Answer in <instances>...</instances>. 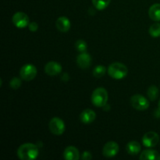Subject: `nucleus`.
Returning <instances> with one entry per match:
<instances>
[{
    "label": "nucleus",
    "mask_w": 160,
    "mask_h": 160,
    "mask_svg": "<svg viewBox=\"0 0 160 160\" xmlns=\"http://www.w3.org/2000/svg\"><path fill=\"white\" fill-rule=\"evenodd\" d=\"M148 16L154 21H160V4H153L148 9Z\"/></svg>",
    "instance_id": "obj_16"
},
{
    "label": "nucleus",
    "mask_w": 160,
    "mask_h": 160,
    "mask_svg": "<svg viewBox=\"0 0 160 160\" xmlns=\"http://www.w3.org/2000/svg\"><path fill=\"white\" fill-rule=\"evenodd\" d=\"M95 117H96V114L91 109H84L80 116L81 121L84 123V124H88V123H92L95 120Z\"/></svg>",
    "instance_id": "obj_13"
},
{
    "label": "nucleus",
    "mask_w": 160,
    "mask_h": 160,
    "mask_svg": "<svg viewBox=\"0 0 160 160\" xmlns=\"http://www.w3.org/2000/svg\"><path fill=\"white\" fill-rule=\"evenodd\" d=\"M159 141V137L157 133L154 131H149L145 134L142 138V143L147 148H152L158 144Z\"/></svg>",
    "instance_id": "obj_8"
},
{
    "label": "nucleus",
    "mask_w": 160,
    "mask_h": 160,
    "mask_svg": "<svg viewBox=\"0 0 160 160\" xmlns=\"http://www.w3.org/2000/svg\"><path fill=\"white\" fill-rule=\"evenodd\" d=\"M126 149L128 154L135 156V155L138 154L140 152L142 147H141V145L138 142H136V141H132V142H130L129 143H128Z\"/></svg>",
    "instance_id": "obj_17"
},
{
    "label": "nucleus",
    "mask_w": 160,
    "mask_h": 160,
    "mask_svg": "<svg viewBox=\"0 0 160 160\" xmlns=\"http://www.w3.org/2000/svg\"><path fill=\"white\" fill-rule=\"evenodd\" d=\"M92 154H91V152H84V153L82 154V156H81V159H84V160H89V159H92Z\"/></svg>",
    "instance_id": "obj_25"
},
{
    "label": "nucleus",
    "mask_w": 160,
    "mask_h": 160,
    "mask_svg": "<svg viewBox=\"0 0 160 160\" xmlns=\"http://www.w3.org/2000/svg\"><path fill=\"white\" fill-rule=\"evenodd\" d=\"M28 27H29L30 31H33V32L37 31L38 28V23L36 22H31V23H29Z\"/></svg>",
    "instance_id": "obj_24"
},
{
    "label": "nucleus",
    "mask_w": 160,
    "mask_h": 160,
    "mask_svg": "<svg viewBox=\"0 0 160 160\" xmlns=\"http://www.w3.org/2000/svg\"><path fill=\"white\" fill-rule=\"evenodd\" d=\"M108 101L107 91L103 88H98L92 95V102L97 107H103Z\"/></svg>",
    "instance_id": "obj_3"
},
{
    "label": "nucleus",
    "mask_w": 160,
    "mask_h": 160,
    "mask_svg": "<svg viewBox=\"0 0 160 160\" xmlns=\"http://www.w3.org/2000/svg\"><path fill=\"white\" fill-rule=\"evenodd\" d=\"M141 160H160V155L156 150L146 149L142 152L140 156Z\"/></svg>",
    "instance_id": "obj_15"
},
{
    "label": "nucleus",
    "mask_w": 160,
    "mask_h": 160,
    "mask_svg": "<svg viewBox=\"0 0 160 160\" xmlns=\"http://www.w3.org/2000/svg\"><path fill=\"white\" fill-rule=\"evenodd\" d=\"M119 152V145L115 142H109L104 145L102 149L103 156L111 158L115 156Z\"/></svg>",
    "instance_id": "obj_9"
},
{
    "label": "nucleus",
    "mask_w": 160,
    "mask_h": 160,
    "mask_svg": "<svg viewBox=\"0 0 160 160\" xmlns=\"http://www.w3.org/2000/svg\"><path fill=\"white\" fill-rule=\"evenodd\" d=\"M111 0H92V4L98 10H103L108 7Z\"/></svg>",
    "instance_id": "obj_18"
},
{
    "label": "nucleus",
    "mask_w": 160,
    "mask_h": 160,
    "mask_svg": "<svg viewBox=\"0 0 160 160\" xmlns=\"http://www.w3.org/2000/svg\"><path fill=\"white\" fill-rule=\"evenodd\" d=\"M56 26L61 32H67L70 28V21L66 17H60L56 20Z\"/></svg>",
    "instance_id": "obj_14"
},
{
    "label": "nucleus",
    "mask_w": 160,
    "mask_h": 160,
    "mask_svg": "<svg viewBox=\"0 0 160 160\" xmlns=\"http://www.w3.org/2000/svg\"><path fill=\"white\" fill-rule=\"evenodd\" d=\"M49 130L55 135H61L65 131V123L63 120L58 117H53L49 122Z\"/></svg>",
    "instance_id": "obj_4"
},
{
    "label": "nucleus",
    "mask_w": 160,
    "mask_h": 160,
    "mask_svg": "<svg viewBox=\"0 0 160 160\" xmlns=\"http://www.w3.org/2000/svg\"><path fill=\"white\" fill-rule=\"evenodd\" d=\"M63 157L67 160H78L80 159L79 151L76 147L68 146L64 150Z\"/></svg>",
    "instance_id": "obj_12"
},
{
    "label": "nucleus",
    "mask_w": 160,
    "mask_h": 160,
    "mask_svg": "<svg viewBox=\"0 0 160 160\" xmlns=\"http://www.w3.org/2000/svg\"><path fill=\"white\" fill-rule=\"evenodd\" d=\"M20 75L24 81H32L37 76V68L32 64H26L20 69Z\"/></svg>",
    "instance_id": "obj_6"
},
{
    "label": "nucleus",
    "mask_w": 160,
    "mask_h": 160,
    "mask_svg": "<svg viewBox=\"0 0 160 160\" xmlns=\"http://www.w3.org/2000/svg\"><path fill=\"white\" fill-rule=\"evenodd\" d=\"M77 63L82 69L88 68L92 63V58L88 53L82 52L77 57Z\"/></svg>",
    "instance_id": "obj_11"
},
{
    "label": "nucleus",
    "mask_w": 160,
    "mask_h": 160,
    "mask_svg": "<svg viewBox=\"0 0 160 160\" xmlns=\"http://www.w3.org/2000/svg\"><path fill=\"white\" fill-rule=\"evenodd\" d=\"M12 23L18 28H24L30 23L29 17L26 13L22 12H17L12 18Z\"/></svg>",
    "instance_id": "obj_7"
},
{
    "label": "nucleus",
    "mask_w": 160,
    "mask_h": 160,
    "mask_svg": "<svg viewBox=\"0 0 160 160\" xmlns=\"http://www.w3.org/2000/svg\"><path fill=\"white\" fill-rule=\"evenodd\" d=\"M38 156V148L34 144H23L20 145L17 149V156L22 160L35 159Z\"/></svg>",
    "instance_id": "obj_1"
},
{
    "label": "nucleus",
    "mask_w": 160,
    "mask_h": 160,
    "mask_svg": "<svg viewBox=\"0 0 160 160\" xmlns=\"http://www.w3.org/2000/svg\"><path fill=\"white\" fill-rule=\"evenodd\" d=\"M131 106L137 110L143 111L149 107L148 100L141 95H134L131 97Z\"/></svg>",
    "instance_id": "obj_5"
},
{
    "label": "nucleus",
    "mask_w": 160,
    "mask_h": 160,
    "mask_svg": "<svg viewBox=\"0 0 160 160\" xmlns=\"http://www.w3.org/2000/svg\"><path fill=\"white\" fill-rule=\"evenodd\" d=\"M45 71L49 76H55V75H57L61 73V71H62V67L58 62L52 61V62H48L45 65Z\"/></svg>",
    "instance_id": "obj_10"
},
{
    "label": "nucleus",
    "mask_w": 160,
    "mask_h": 160,
    "mask_svg": "<svg viewBox=\"0 0 160 160\" xmlns=\"http://www.w3.org/2000/svg\"><path fill=\"white\" fill-rule=\"evenodd\" d=\"M158 107H159V110L160 111V100L159 102V104H158Z\"/></svg>",
    "instance_id": "obj_26"
},
{
    "label": "nucleus",
    "mask_w": 160,
    "mask_h": 160,
    "mask_svg": "<svg viewBox=\"0 0 160 160\" xmlns=\"http://www.w3.org/2000/svg\"><path fill=\"white\" fill-rule=\"evenodd\" d=\"M87 43L84 40H78L75 43V47L81 52H83L85 51L87 49Z\"/></svg>",
    "instance_id": "obj_22"
},
{
    "label": "nucleus",
    "mask_w": 160,
    "mask_h": 160,
    "mask_svg": "<svg viewBox=\"0 0 160 160\" xmlns=\"http://www.w3.org/2000/svg\"><path fill=\"white\" fill-rule=\"evenodd\" d=\"M9 85L12 89H17L21 86V81L18 78H13L11 79L10 82H9Z\"/></svg>",
    "instance_id": "obj_23"
},
{
    "label": "nucleus",
    "mask_w": 160,
    "mask_h": 160,
    "mask_svg": "<svg viewBox=\"0 0 160 160\" xmlns=\"http://www.w3.org/2000/svg\"><path fill=\"white\" fill-rule=\"evenodd\" d=\"M149 32L150 35L153 38H158L160 37V23H156L152 25L149 28Z\"/></svg>",
    "instance_id": "obj_20"
},
{
    "label": "nucleus",
    "mask_w": 160,
    "mask_h": 160,
    "mask_svg": "<svg viewBox=\"0 0 160 160\" xmlns=\"http://www.w3.org/2000/svg\"><path fill=\"white\" fill-rule=\"evenodd\" d=\"M128 70L124 64L121 62H113L108 68V73L111 78L116 80L123 79L127 76Z\"/></svg>",
    "instance_id": "obj_2"
},
{
    "label": "nucleus",
    "mask_w": 160,
    "mask_h": 160,
    "mask_svg": "<svg viewBox=\"0 0 160 160\" xmlns=\"http://www.w3.org/2000/svg\"><path fill=\"white\" fill-rule=\"evenodd\" d=\"M147 95H148V97L151 101H155L159 96V89L156 86L152 85L151 87L148 88Z\"/></svg>",
    "instance_id": "obj_19"
},
{
    "label": "nucleus",
    "mask_w": 160,
    "mask_h": 160,
    "mask_svg": "<svg viewBox=\"0 0 160 160\" xmlns=\"http://www.w3.org/2000/svg\"><path fill=\"white\" fill-rule=\"evenodd\" d=\"M106 72V68L102 65H98L94 68L93 75L97 78H100L105 75Z\"/></svg>",
    "instance_id": "obj_21"
}]
</instances>
